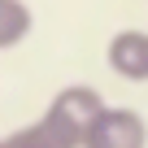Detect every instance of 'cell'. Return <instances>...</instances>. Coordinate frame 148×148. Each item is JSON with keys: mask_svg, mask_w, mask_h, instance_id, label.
<instances>
[{"mask_svg": "<svg viewBox=\"0 0 148 148\" xmlns=\"http://www.w3.org/2000/svg\"><path fill=\"white\" fill-rule=\"evenodd\" d=\"M100 109H105V100H100V92L92 83H70L48 100L39 122L52 131V139L61 148H83V139H87L92 122L100 118Z\"/></svg>", "mask_w": 148, "mask_h": 148, "instance_id": "6da1fadb", "label": "cell"}, {"mask_svg": "<svg viewBox=\"0 0 148 148\" xmlns=\"http://www.w3.org/2000/svg\"><path fill=\"white\" fill-rule=\"evenodd\" d=\"M83 148H148V122L135 109H100Z\"/></svg>", "mask_w": 148, "mask_h": 148, "instance_id": "7a4b0ae2", "label": "cell"}, {"mask_svg": "<svg viewBox=\"0 0 148 148\" xmlns=\"http://www.w3.org/2000/svg\"><path fill=\"white\" fill-rule=\"evenodd\" d=\"M109 70L126 83H148V31H118L105 48Z\"/></svg>", "mask_w": 148, "mask_h": 148, "instance_id": "3957f363", "label": "cell"}, {"mask_svg": "<svg viewBox=\"0 0 148 148\" xmlns=\"http://www.w3.org/2000/svg\"><path fill=\"white\" fill-rule=\"evenodd\" d=\"M35 26V13L26 0H0V52L18 48Z\"/></svg>", "mask_w": 148, "mask_h": 148, "instance_id": "277c9868", "label": "cell"}, {"mask_svg": "<svg viewBox=\"0 0 148 148\" xmlns=\"http://www.w3.org/2000/svg\"><path fill=\"white\" fill-rule=\"evenodd\" d=\"M0 148H61V144L52 139V131L44 122H26L9 135H0Z\"/></svg>", "mask_w": 148, "mask_h": 148, "instance_id": "5b68a950", "label": "cell"}]
</instances>
